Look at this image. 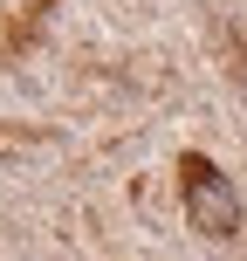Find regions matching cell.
I'll return each instance as SVG.
<instances>
[{"label": "cell", "mask_w": 247, "mask_h": 261, "mask_svg": "<svg viewBox=\"0 0 247 261\" xmlns=\"http://www.w3.org/2000/svg\"><path fill=\"white\" fill-rule=\"evenodd\" d=\"M179 206H185V227H199L206 241L240 234V186L220 172L213 151H179Z\"/></svg>", "instance_id": "obj_1"}]
</instances>
